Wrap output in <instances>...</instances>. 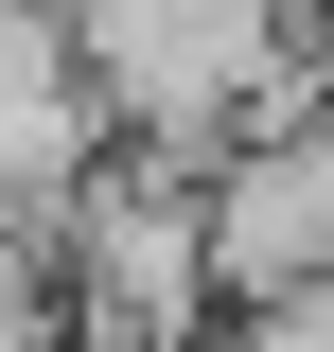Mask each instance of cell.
Segmentation results:
<instances>
[{
    "label": "cell",
    "instance_id": "obj_2",
    "mask_svg": "<svg viewBox=\"0 0 334 352\" xmlns=\"http://www.w3.org/2000/svg\"><path fill=\"white\" fill-rule=\"evenodd\" d=\"M0 352H71V317H53V247H0Z\"/></svg>",
    "mask_w": 334,
    "mask_h": 352
},
{
    "label": "cell",
    "instance_id": "obj_1",
    "mask_svg": "<svg viewBox=\"0 0 334 352\" xmlns=\"http://www.w3.org/2000/svg\"><path fill=\"white\" fill-rule=\"evenodd\" d=\"M53 317H71V352H194L211 317V229H194V176L141 159V141H106V159L53 194Z\"/></svg>",
    "mask_w": 334,
    "mask_h": 352
}]
</instances>
